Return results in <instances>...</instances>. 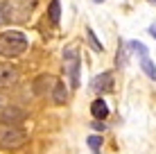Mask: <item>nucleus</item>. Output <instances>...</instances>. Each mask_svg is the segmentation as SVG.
Instances as JSON below:
<instances>
[{
  "instance_id": "f257e3e1",
  "label": "nucleus",
  "mask_w": 156,
  "mask_h": 154,
  "mask_svg": "<svg viewBox=\"0 0 156 154\" xmlns=\"http://www.w3.org/2000/svg\"><path fill=\"white\" fill-rule=\"evenodd\" d=\"M27 50V36L18 30H9L0 34V55L7 59H16Z\"/></svg>"
},
{
  "instance_id": "f03ea898",
  "label": "nucleus",
  "mask_w": 156,
  "mask_h": 154,
  "mask_svg": "<svg viewBox=\"0 0 156 154\" xmlns=\"http://www.w3.org/2000/svg\"><path fill=\"white\" fill-rule=\"evenodd\" d=\"M27 134L16 123H0V147L2 150H18L25 145Z\"/></svg>"
},
{
  "instance_id": "7ed1b4c3",
  "label": "nucleus",
  "mask_w": 156,
  "mask_h": 154,
  "mask_svg": "<svg viewBox=\"0 0 156 154\" xmlns=\"http://www.w3.org/2000/svg\"><path fill=\"white\" fill-rule=\"evenodd\" d=\"M34 7H36V0H5L2 2L5 23H23Z\"/></svg>"
},
{
  "instance_id": "20e7f679",
  "label": "nucleus",
  "mask_w": 156,
  "mask_h": 154,
  "mask_svg": "<svg viewBox=\"0 0 156 154\" xmlns=\"http://www.w3.org/2000/svg\"><path fill=\"white\" fill-rule=\"evenodd\" d=\"M63 70L70 82L73 88H79V70H82V59H79V50L75 45H68L63 50Z\"/></svg>"
},
{
  "instance_id": "39448f33",
  "label": "nucleus",
  "mask_w": 156,
  "mask_h": 154,
  "mask_svg": "<svg viewBox=\"0 0 156 154\" xmlns=\"http://www.w3.org/2000/svg\"><path fill=\"white\" fill-rule=\"evenodd\" d=\"M18 82V68L14 63H0V88H9Z\"/></svg>"
},
{
  "instance_id": "423d86ee",
  "label": "nucleus",
  "mask_w": 156,
  "mask_h": 154,
  "mask_svg": "<svg viewBox=\"0 0 156 154\" xmlns=\"http://www.w3.org/2000/svg\"><path fill=\"white\" fill-rule=\"evenodd\" d=\"M111 88H113V75L111 73H100L90 79V91H95L98 95L111 91Z\"/></svg>"
},
{
  "instance_id": "0eeeda50",
  "label": "nucleus",
  "mask_w": 156,
  "mask_h": 154,
  "mask_svg": "<svg viewBox=\"0 0 156 154\" xmlns=\"http://www.w3.org/2000/svg\"><path fill=\"white\" fill-rule=\"evenodd\" d=\"M25 111L23 109H18V107H14V104H7V107H2L0 109V123H23L25 120Z\"/></svg>"
},
{
  "instance_id": "6e6552de",
  "label": "nucleus",
  "mask_w": 156,
  "mask_h": 154,
  "mask_svg": "<svg viewBox=\"0 0 156 154\" xmlns=\"http://www.w3.org/2000/svg\"><path fill=\"white\" fill-rule=\"evenodd\" d=\"M57 84V77L48 75V73H43V75H39L34 79V93L36 95H48L52 91V86Z\"/></svg>"
},
{
  "instance_id": "1a4fd4ad",
  "label": "nucleus",
  "mask_w": 156,
  "mask_h": 154,
  "mask_svg": "<svg viewBox=\"0 0 156 154\" xmlns=\"http://www.w3.org/2000/svg\"><path fill=\"white\" fill-rule=\"evenodd\" d=\"M50 98H52V102H55V104H66L68 102V88H66V84L57 79V84L52 86V91H50Z\"/></svg>"
},
{
  "instance_id": "9d476101",
  "label": "nucleus",
  "mask_w": 156,
  "mask_h": 154,
  "mask_svg": "<svg viewBox=\"0 0 156 154\" xmlns=\"http://www.w3.org/2000/svg\"><path fill=\"white\" fill-rule=\"evenodd\" d=\"M90 113H93L95 120H106L109 118V104H106L102 98H98L93 104H90Z\"/></svg>"
},
{
  "instance_id": "9b49d317",
  "label": "nucleus",
  "mask_w": 156,
  "mask_h": 154,
  "mask_svg": "<svg viewBox=\"0 0 156 154\" xmlns=\"http://www.w3.org/2000/svg\"><path fill=\"white\" fill-rule=\"evenodd\" d=\"M48 18L52 25H59L61 20V2L59 0H50V7H48Z\"/></svg>"
},
{
  "instance_id": "f8f14e48",
  "label": "nucleus",
  "mask_w": 156,
  "mask_h": 154,
  "mask_svg": "<svg viewBox=\"0 0 156 154\" xmlns=\"http://www.w3.org/2000/svg\"><path fill=\"white\" fill-rule=\"evenodd\" d=\"M140 68H143V73H145L149 79H156V66H154V61L149 59V55L140 57Z\"/></svg>"
},
{
  "instance_id": "ddd939ff",
  "label": "nucleus",
  "mask_w": 156,
  "mask_h": 154,
  "mask_svg": "<svg viewBox=\"0 0 156 154\" xmlns=\"http://www.w3.org/2000/svg\"><path fill=\"white\" fill-rule=\"evenodd\" d=\"M127 45H129V50H131L133 55H138V57H145V55H149V52H147V45H145L143 41H129Z\"/></svg>"
},
{
  "instance_id": "4468645a",
  "label": "nucleus",
  "mask_w": 156,
  "mask_h": 154,
  "mask_svg": "<svg viewBox=\"0 0 156 154\" xmlns=\"http://www.w3.org/2000/svg\"><path fill=\"white\" fill-rule=\"evenodd\" d=\"M88 147L93 154H102V136H88Z\"/></svg>"
},
{
  "instance_id": "2eb2a0df",
  "label": "nucleus",
  "mask_w": 156,
  "mask_h": 154,
  "mask_svg": "<svg viewBox=\"0 0 156 154\" xmlns=\"http://www.w3.org/2000/svg\"><path fill=\"white\" fill-rule=\"evenodd\" d=\"M115 63H118V68H127V50H125V45H122V43H120V48H118Z\"/></svg>"
},
{
  "instance_id": "dca6fc26",
  "label": "nucleus",
  "mask_w": 156,
  "mask_h": 154,
  "mask_svg": "<svg viewBox=\"0 0 156 154\" xmlns=\"http://www.w3.org/2000/svg\"><path fill=\"white\" fill-rule=\"evenodd\" d=\"M86 34H88V41H90V45H93V50L95 52H102V50H104V48H102V43H100V41H98V36H95V32L93 30H86Z\"/></svg>"
},
{
  "instance_id": "f3484780",
  "label": "nucleus",
  "mask_w": 156,
  "mask_h": 154,
  "mask_svg": "<svg viewBox=\"0 0 156 154\" xmlns=\"http://www.w3.org/2000/svg\"><path fill=\"white\" fill-rule=\"evenodd\" d=\"M93 127H95L98 131H104V123H102V120H95V123H93Z\"/></svg>"
},
{
  "instance_id": "a211bd4d",
  "label": "nucleus",
  "mask_w": 156,
  "mask_h": 154,
  "mask_svg": "<svg viewBox=\"0 0 156 154\" xmlns=\"http://www.w3.org/2000/svg\"><path fill=\"white\" fill-rule=\"evenodd\" d=\"M147 32H149V34H152L154 39H156V23H154V25H149V30H147Z\"/></svg>"
},
{
  "instance_id": "6ab92c4d",
  "label": "nucleus",
  "mask_w": 156,
  "mask_h": 154,
  "mask_svg": "<svg viewBox=\"0 0 156 154\" xmlns=\"http://www.w3.org/2000/svg\"><path fill=\"white\" fill-rule=\"evenodd\" d=\"M5 23V12H2V2H0V25Z\"/></svg>"
},
{
  "instance_id": "aec40b11",
  "label": "nucleus",
  "mask_w": 156,
  "mask_h": 154,
  "mask_svg": "<svg viewBox=\"0 0 156 154\" xmlns=\"http://www.w3.org/2000/svg\"><path fill=\"white\" fill-rule=\"evenodd\" d=\"M5 107V100H2V95H0V109H2Z\"/></svg>"
},
{
  "instance_id": "412c9836",
  "label": "nucleus",
  "mask_w": 156,
  "mask_h": 154,
  "mask_svg": "<svg viewBox=\"0 0 156 154\" xmlns=\"http://www.w3.org/2000/svg\"><path fill=\"white\" fill-rule=\"evenodd\" d=\"M93 2H104V0H93Z\"/></svg>"
},
{
  "instance_id": "4be33fe9",
  "label": "nucleus",
  "mask_w": 156,
  "mask_h": 154,
  "mask_svg": "<svg viewBox=\"0 0 156 154\" xmlns=\"http://www.w3.org/2000/svg\"><path fill=\"white\" fill-rule=\"evenodd\" d=\"M149 2H156V0H149Z\"/></svg>"
}]
</instances>
